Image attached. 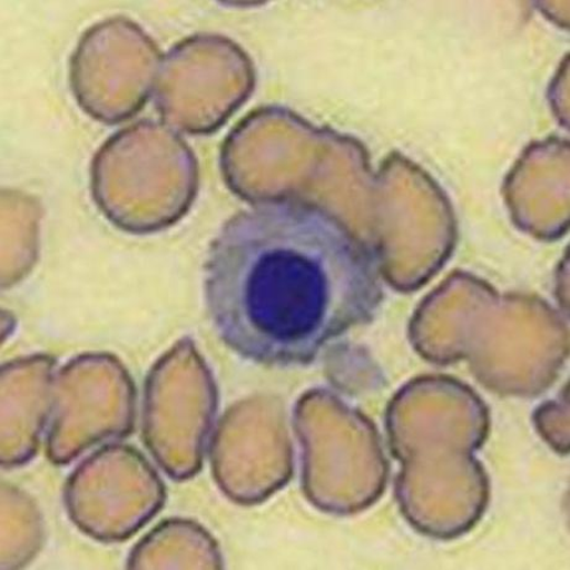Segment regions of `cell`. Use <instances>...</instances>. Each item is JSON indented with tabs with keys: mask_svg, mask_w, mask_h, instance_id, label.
Returning <instances> with one entry per match:
<instances>
[{
	"mask_svg": "<svg viewBox=\"0 0 570 570\" xmlns=\"http://www.w3.org/2000/svg\"><path fill=\"white\" fill-rule=\"evenodd\" d=\"M108 141L127 159L128 191L140 204L137 233L158 232L189 210L197 189V164L177 129L140 120Z\"/></svg>",
	"mask_w": 570,
	"mask_h": 570,
	"instance_id": "cell-4",
	"label": "cell"
},
{
	"mask_svg": "<svg viewBox=\"0 0 570 570\" xmlns=\"http://www.w3.org/2000/svg\"><path fill=\"white\" fill-rule=\"evenodd\" d=\"M247 435L237 438L222 428L214 448V465L220 485L237 501L265 499L287 480L291 452L281 422L261 428L259 434L249 428Z\"/></svg>",
	"mask_w": 570,
	"mask_h": 570,
	"instance_id": "cell-5",
	"label": "cell"
},
{
	"mask_svg": "<svg viewBox=\"0 0 570 570\" xmlns=\"http://www.w3.org/2000/svg\"><path fill=\"white\" fill-rule=\"evenodd\" d=\"M205 304L234 353L265 366L308 363L367 320L381 299L380 261L323 205L252 204L208 248Z\"/></svg>",
	"mask_w": 570,
	"mask_h": 570,
	"instance_id": "cell-1",
	"label": "cell"
},
{
	"mask_svg": "<svg viewBox=\"0 0 570 570\" xmlns=\"http://www.w3.org/2000/svg\"><path fill=\"white\" fill-rule=\"evenodd\" d=\"M163 55L145 30L126 17L87 29L70 60V86L86 115L106 125L138 115L155 94Z\"/></svg>",
	"mask_w": 570,
	"mask_h": 570,
	"instance_id": "cell-3",
	"label": "cell"
},
{
	"mask_svg": "<svg viewBox=\"0 0 570 570\" xmlns=\"http://www.w3.org/2000/svg\"><path fill=\"white\" fill-rule=\"evenodd\" d=\"M256 86L249 55L234 40L196 35L163 57L155 101L164 124L190 135L220 129Z\"/></svg>",
	"mask_w": 570,
	"mask_h": 570,
	"instance_id": "cell-2",
	"label": "cell"
}]
</instances>
